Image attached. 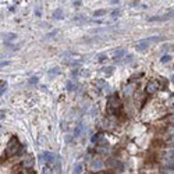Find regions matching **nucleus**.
Returning a JSON list of instances; mask_svg holds the SVG:
<instances>
[{
	"label": "nucleus",
	"mask_w": 174,
	"mask_h": 174,
	"mask_svg": "<svg viewBox=\"0 0 174 174\" xmlns=\"http://www.w3.org/2000/svg\"><path fill=\"white\" fill-rule=\"evenodd\" d=\"M125 55V50H123V49H120V50H117L116 53H114V59L117 60V59H120V57H123V56Z\"/></svg>",
	"instance_id": "nucleus-10"
},
{
	"label": "nucleus",
	"mask_w": 174,
	"mask_h": 174,
	"mask_svg": "<svg viewBox=\"0 0 174 174\" xmlns=\"http://www.w3.org/2000/svg\"><path fill=\"white\" fill-rule=\"evenodd\" d=\"M20 149H21V145H20L18 139H17L15 137H13L10 139V142H9V145H7V148H6V155H7V157L15 155Z\"/></svg>",
	"instance_id": "nucleus-2"
},
{
	"label": "nucleus",
	"mask_w": 174,
	"mask_h": 174,
	"mask_svg": "<svg viewBox=\"0 0 174 174\" xmlns=\"http://www.w3.org/2000/svg\"><path fill=\"white\" fill-rule=\"evenodd\" d=\"M10 64V61H0V67H3V65H9Z\"/></svg>",
	"instance_id": "nucleus-20"
},
{
	"label": "nucleus",
	"mask_w": 174,
	"mask_h": 174,
	"mask_svg": "<svg viewBox=\"0 0 174 174\" xmlns=\"http://www.w3.org/2000/svg\"><path fill=\"white\" fill-rule=\"evenodd\" d=\"M102 14H105V10H98V11H95V15H102Z\"/></svg>",
	"instance_id": "nucleus-17"
},
{
	"label": "nucleus",
	"mask_w": 174,
	"mask_h": 174,
	"mask_svg": "<svg viewBox=\"0 0 174 174\" xmlns=\"http://www.w3.org/2000/svg\"><path fill=\"white\" fill-rule=\"evenodd\" d=\"M82 169H84L82 163H78L75 166V169H74V174H82Z\"/></svg>",
	"instance_id": "nucleus-8"
},
{
	"label": "nucleus",
	"mask_w": 174,
	"mask_h": 174,
	"mask_svg": "<svg viewBox=\"0 0 174 174\" xmlns=\"http://www.w3.org/2000/svg\"><path fill=\"white\" fill-rule=\"evenodd\" d=\"M99 138H100V134H96V135H93V137H92V142H98Z\"/></svg>",
	"instance_id": "nucleus-15"
},
{
	"label": "nucleus",
	"mask_w": 174,
	"mask_h": 174,
	"mask_svg": "<svg viewBox=\"0 0 174 174\" xmlns=\"http://www.w3.org/2000/svg\"><path fill=\"white\" fill-rule=\"evenodd\" d=\"M98 60H99V61H103V60H106V56H105V55H99V56H98Z\"/></svg>",
	"instance_id": "nucleus-16"
},
{
	"label": "nucleus",
	"mask_w": 174,
	"mask_h": 174,
	"mask_svg": "<svg viewBox=\"0 0 174 174\" xmlns=\"http://www.w3.org/2000/svg\"><path fill=\"white\" fill-rule=\"evenodd\" d=\"M43 159H45L46 163L53 164L55 163V160H56V155L53 152H45L43 153Z\"/></svg>",
	"instance_id": "nucleus-3"
},
{
	"label": "nucleus",
	"mask_w": 174,
	"mask_h": 174,
	"mask_svg": "<svg viewBox=\"0 0 174 174\" xmlns=\"http://www.w3.org/2000/svg\"><path fill=\"white\" fill-rule=\"evenodd\" d=\"M157 89H159L157 82H149V84H148V87H146V92H148L149 95H153V93H156V92H157Z\"/></svg>",
	"instance_id": "nucleus-4"
},
{
	"label": "nucleus",
	"mask_w": 174,
	"mask_h": 174,
	"mask_svg": "<svg viewBox=\"0 0 174 174\" xmlns=\"http://www.w3.org/2000/svg\"><path fill=\"white\" fill-rule=\"evenodd\" d=\"M57 73H60V68H59V67H55V68L49 70V74H50V75H56Z\"/></svg>",
	"instance_id": "nucleus-11"
},
{
	"label": "nucleus",
	"mask_w": 174,
	"mask_h": 174,
	"mask_svg": "<svg viewBox=\"0 0 174 174\" xmlns=\"http://www.w3.org/2000/svg\"><path fill=\"white\" fill-rule=\"evenodd\" d=\"M119 14H120V10H114L113 13H111V15H113V17H117Z\"/></svg>",
	"instance_id": "nucleus-19"
},
{
	"label": "nucleus",
	"mask_w": 174,
	"mask_h": 174,
	"mask_svg": "<svg viewBox=\"0 0 174 174\" xmlns=\"http://www.w3.org/2000/svg\"><path fill=\"white\" fill-rule=\"evenodd\" d=\"M53 17H55L56 20H63L64 18V11L61 10V9H57L55 11V14H53Z\"/></svg>",
	"instance_id": "nucleus-6"
},
{
	"label": "nucleus",
	"mask_w": 174,
	"mask_h": 174,
	"mask_svg": "<svg viewBox=\"0 0 174 174\" xmlns=\"http://www.w3.org/2000/svg\"><path fill=\"white\" fill-rule=\"evenodd\" d=\"M171 60V56H163L162 59H160V63H167V61H170Z\"/></svg>",
	"instance_id": "nucleus-12"
},
{
	"label": "nucleus",
	"mask_w": 174,
	"mask_h": 174,
	"mask_svg": "<svg viewBox=\"0 0 174 174\" xmlns=\"http://www.w3.org/2000/svg\"><path fill=\"white\" fill-rule=\"evenodd\" d=\"M3 38H4V41H13V39H15V33H4Z\"/></svg>",
	"instance_id": "nucleus-9"
},
{
	"label": "nucleus",
	"mask_w": 174,
	"mask_h": 174,
	"mask_svg": "<svg viewBox=\"0 0 174 174\" xmlns=\"http://www.w3.org/2000/svg\"><path fill=\"white\" fill-rule=\"evenodd\" d=\"M102 167H103L102 160H100V159H95L93 163H92V169H93V170H99V169H102Z\"/></svg>",
	"instance_id": "nucleus-7"
},
{
	"label": "nucleus",
	"mask_w": 174,
	"mask_h": 174,
	"mask_svg": "<svg viewBox=\"0 0 174 174\" xmlns=\"http://www.w3.org/2000/svg\"><path fill=\"white\" fill-rule=\"evenodd\" d=\"M107 111L110 114H119V111L121 110V100L117 95H111L107 98Z\"/></svg>",
	"instance_id": "nucleus-1"
},
{
	"label": "nucleus",
	"mask_w": 174,
	"mask_h": 174,
	"mask_svg": "<svg viewBox=\"0 0 174 174\" xmlns=\"http://www.w3.org/2000/svg\"><path fill=\"white\" fill-rule=\"evenodd\" d=\"M3 117H4V113H3V111H0V119H3Z\"/></svg>",
	"instance_id": "nucleus-21"
},
{
	"label": "nucleus",
	"mask_w": 174,
	"mask_h": 174,
	"mask_svg": "<svg viewBox=\"0 0 174 174\" xmlns=\"http://www.w3.org/2000/svg\"><path fill=\"white\" fill-rule=\"evenodd\" d=\"M53 166H55V171L57 174L61 173V159L59 157V156H56V160L55 163H53Z\"/></svg>",
	"instance_id": "nucleus-5"
},
{
	"label": "nucleus",
	"mask_w": 174,
	"mask_h": 174,
	"mask_svg": "<svg viewBox=\"0 0 174 174\" xmlns=\"http://www.w3.org/2000/svg\"><path fill=\"white\" fill-rule=\"evenodd\" d=\"M67 89L68 91H73V89H75V85L73 82H67Z\"/></svg>",
	"instance_id": "nucleus-14"
},
{
	"label": "nucleus",
	"mask_w": 174,
	"mask_h": 174,
	"mask_svg": "<svg viewBox=\"0 0 174 174\" xmlns=\"http://www.w3.org/2000/svg\"><path fill=\"white\" fill-rule=\"evenodd\" d=\"M36 82H38V78H35V77L29 79V84H36Z\"/></svg>",
	"instance_id": "nucleus-18"
},
{
	"label": "nucleus",
	"mask_w": 174,
	"mask_h": 174,
	"mask_svg": "<svg viewBox=\"0 0 174 174\" xmlns=\"http://www.w3.org/2000/svg\"><path fill=\"white\" fill-rule=\"evenodd\" d=\"M42 174H53V171H52L49 167H43V170H42Z\"/></svg>",
	"instance_id": "nucleus-13"
}]
</instances>
